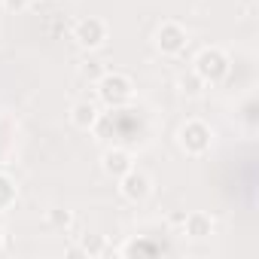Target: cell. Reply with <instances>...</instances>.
Returning a JSON list of instances; mask_svg holds the SVG:
<instances>
[{"mask_svg":"<svg viewBox=\"0 0 259 259\" xmlns=\"http://www.w3.org/2000/svg\"><path fill=\"white\" fill-rule=\"evenodd\" d=\"M229 55L223 52V49H217V46H207V49H201L198 55H195V73L201 76V82L207 85H213V82H223L226 76H229Z\"/></svg>","mask_w":259,"mask_h":259,"instance_id":"obj_1","label":"cell"},{"mask_svg":"<svg viewBox=\"0 0 259 259\" xmlns=\"http://www.w3.org/2000/svg\"><path fill=\"white\" fill-rule=\"evenodd\" d=\"M98 95H101V101L107 104V107H122V104H128L132 101V95H135V82H132V76H125V73H104V76H98Z\"/></svg>","mask_w":259,"mask_h":259,"instance_id":"obj_2","label":"cell"},{"mask_svg":"<svg viewBox=\"0 0 259 259\" xmlns=\"http://www.w3.org/2000/svg\"><path fill=\"white\" fill-rule=\"evenodd\" d=\"M177 141H180V150H183L186 156H204V153L210 150V144H213V132H210L207 122L189 119V122L180 128Z\"/></svg>","mask_w":259,"mask_h":259,"instance_id":"obj_3","label":"cell"},{"mask_svg":"<svg viewBox=\"0 0 259 259\" xmlns=\"http://www.w3.org/2000/svg\"><path fill=\"white\" fill-rule=\"evenodd\" d=\"M73 40L82 46V49H98L104 46L107 40V22L98 19V16H85L73 25Z\"/></svg>","mask_w":259,"mask_h":259,"instance_id":"obj_4","label":"cell"},{"mask_svg":"<svg viewBox=\"0 0 259 259\" xmlns=\"http://www.w3.org/2000/svg\"><path fill=\"white\" fill-rule=\"evenodd\" d=\"M119 192H122L125 201H135V204H138V201H147L150 192H153V180H150V174L132 168V171H125V174L119 177Z\"/></svg>","mask_w":259,"mask_h":259,"instance_id":"obj_5","label":"cell"},{"mask_svg":"<svg viewBox=\"0 0 259 259\" xmlns=\"http://www.w3.org/2000/svg\"><path fill=\"white\" fill-rule=\"evenodd\" d=\"M186 43H189V34H186L183 25H177V22H162V25H159V31H156V46H159L162 55H180V52L186 49Z\"/></svg>","mask_w":259,"mask_h":259,"instance_id":"obj_6","label":"cell"},{"mask_svg":"<svg viewBox=\"0 0 259 259\" xmlns=\"http://www.w3.org/2000/svg\"><path fill=\"white\" fill-rule=\"evenodd\" d=\"M101 168H104L107 177H116V180H119L125 171L135 168V159H132V153H128V150L113 147V150H107V153L101 156Z\"/></svg>","mask_w":259,"mask_h":259,"instance_id":"obj_7","label":"cell"},{"mask_svg":"<svg viewBox=\"0 0 259 259\" xmlns=\"http://www.w3.org/2000/svg\"><path fill=\"white\" fill-rule=\"evenodd\" d=\"M183 226H186V235L195 238V241H204V238L213 235V220H210L207 213H201V210L189 213V217L183 220Z\"/></svg>","mask_w":259,"mask_h":259,"instance_id":"obj_8","label":"cell"},{"mask_svg":"<svg viewBox=\"0 0 259 259\" xmlns=\"http://www.w3.org/2000/svg\"><path fill=\"white\" fill-rule=\"evenodd\" d=\"M70 122L76 128H82V132H89V128H95V122H98V107L89 104V101H76L70 107Z\"/></svg>","mask_w":259,"mask_h":259,"instance_id":"obj_9","label":"cell"},{"mask_svg":"<svg viewBox=\"0 0 259 259\" xmlns=\"http://www.w3.org/2000/svg\"><path fill=\"white\" fill-rule=\"evenodd\" d=\"M16 195H19V189H16V183H13V177L0 171V213L10 210V207L16 204Z\"/></svg>","mask_w":259,"mask_h":259,"instance_id":"obj_10","label":"cell"},{"mask_svg":"<svg viewBox=\"0 0 259 259\" xmlns=\"http://www.w3.org/2000/svg\"><path fill=\"white\" fill-rule=\"evenodd\" d=\"M177 85H180V92H183L186 98H198V95H201V89H204V82H201V76H198L195 70H192V73H183Z\"/></svg>","mask_w":259,"mask_h":259,"instance_id":"obj_11","label":"cell"},{"mask_svg":"<svg viewBox=\"0 0 259 259\" xmlns=\"http://www.w3.org/2000/svg\"><path fill=\"white\" fill-rule=\"evenodd\" d=\"M46 223H49V226H55V229H67V226L73 223V213H70V210H61V207H55V210H49V213H46Z\"/></svg>","mask_w":259,"mask_h":259,"instance_id":"obj_12","label":"cell"},{"mask_svg":"<svg viewBox=\"0 0 259 259\" xmlns=\"http://www.w3.org/2000/svg\"><path fill=\"white\" fill-rule=\"evenodd\" d=\"M159 244H147V241H132L122 247V256H135V253H159Z\"/></svg>","mask_w":259,"mask_h":259,"instance_id":"obj_13","label":"cell"},{"mask_svg":"<svg viewBox=\"0 0 259 259\" xmlns=\"http://www.w3.org/2000/svg\"><path fill=\"white\" fill-rule=\"evenodd\" d=\"M101 250H104V241H101V235H92V238H85V241H82V247H79V250H73V253H89V256H101Z\"/></svg>","mask_w":259,"mask_h":259,"instance_id":"obj_14","label":"cell"},{"mask_svg":"<svg viewBox=\"0 0 259 259\" xmlns=\"http://www.w3.org/2000/svg\"><path fill=\"white\" fill-rule=\"evenodd\" d=\"M4 4H7V10H22L25 0H4Z\"/></svg>","mask_w":259,"mask_h":259,"instance_id":"obj_15","label":"cell"},{"mask_svg":"<svg viewBox=\"0 0 259 259\" xmlns=\"http://www.w3.org/2000/svg\"><path fill=\"white\" fill-rule=\"evenodd\" d=\"M95 73H98V64H92V61H89V64L82 67V76H95Z\"/></svg>","mask_w":259,"mask_h":259,"instance_id":"obj_16","label":"cell"},{"mask_svg":"<svg viewBox=\"0 0 259 259\" xmlns=\"http://www.w3.org/2000/svg\"><path fill=\"white\" fill-rule=\"evenodd\" d=\"M0 253H4V232H0Z\"/></svg>","mask_w":259,"mask_h":259,"instance_id":"obj_17","label":"cell"}]
</instances>
